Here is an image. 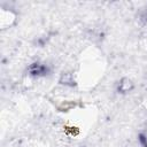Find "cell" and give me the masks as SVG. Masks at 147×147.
<instances>
[{"instance_id": "5b68a950", "label": "cell", "mask_w": 147, "mask_h": 147, "mask_svg": "<svg viewBox=\"0 0 147 147\" xmlns=\"http://www.w3.org/2000/svg\"><path fill=\"white\" fill-rule=\"evenodd\" d=\"M141 105H142V107L147 110V96H145L144 99H142V101H141Z\"/></svg>"}, {"instance_id": "277c9868", "label": "cell", "mask_w": 147, "mask_h": 147, "mask_svg": "<svg viewBox=\"0 0 147 147\" xmlns=\"http://www.w3.org/2000/svg\"><path fill=\"white\" fill-rule=\"evenodd\" d=\"M119 88H121V91H123V92L131 91V90L133 88V83H132V80H131L130 78H127V77L123 78V79L121 80V83H119Z\"/></svg>"}, {"instance_id": "3957f363", "label": "cell", "mask_w": 147, "mask_h": 147, "mask_svg": "<svg viewBox=\"0 0 147 147\" xmlns=\"http://www.w3.org/2000/svg\"><path fill=\"white\" fill-rule=\"evenodd\" d=\"M16 21V14L10 9L0 8V29L6 30L14 25Z\"/></svg>"}, {"instance_id": "6da1fadb", "label": "cell", "mask_w": 147, "mask_h": 147, "mask_svg": "<svg viewBox=\"0 0 147 147\" xmlns=\"http://www.w3.org/2000/svg\"><path fill=\"white\" fill-rule=\"evenodd\" d=\"M107 69V60L96 46H86L78 55L75 70V83L80 91L94 88L103 78Z\"/></svg>"}, {"instance_id": "7a4b0ae2", "label": "cell", "mask_w": 147, "mask_h": 147, "mask_svg": "<svg viewBox=\"0 0 147 147\" xmlns=\"http://www.w3.org/2000/svg\"><path fill=\"white\" fill-rule=\"evenodd\" d=\"M98 110L92 103H83L65 109L60 115L59 130L64 139L77 141L84 139L96 122Z\"/></svg>"}]
</instances>
